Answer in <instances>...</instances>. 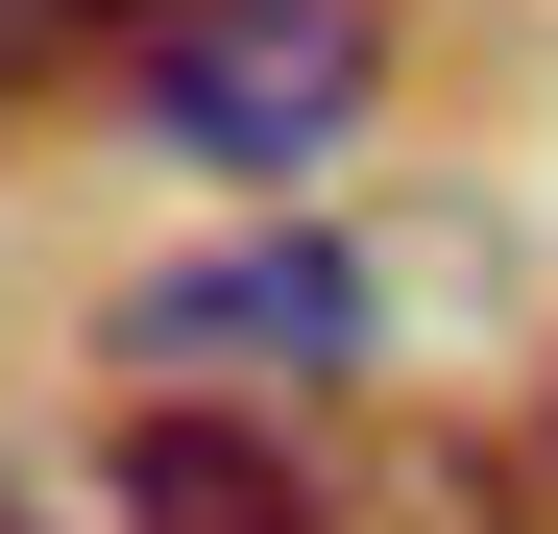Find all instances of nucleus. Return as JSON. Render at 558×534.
I'll return each mask as SVG.
<instances>
[{
	"mask_svg": "<svg viewBox=\"0 0 558 534\" xmlns=\"http://www.w3.org/2000/svg\"><path fill=\"white\" fill-rule=\"evenodd\" d=\"M364 267L340 243H219V267H146V316H122V365H219V389H316L364 365Z\"/></svg>",
	"mask_w": 558,
	"mask_h": 534,
	"instance_id": "obj_2",
	"label": "nucleus"
},
{
	"mask_svg": "<svg viewBox=\"0 0 558 534\" xmlns=\"http://www.w3.org/2000/svg\"><path fill=\"white\" fill-rule=\"evenodd\" d=\"M98 510L122 534H340L316 510V462L267 413H219V389H170V413H122V462H98Z\"/></svg>",
	"mask_w": 558,
	"mask_h": 534,
	"instance_id": "obj_3",
	"label": "nucleus"
},
{
	"mask_svg": "<svg viewBox=\"0 0 558 534\" xmlns=\"http://www.w3.org/2000/svg\"><path fill=\"white\" fill-rule=\"evenodd\" d=\"M364 0H170L146 25V122H170V170H340V122H364Z\"/></svg>",
	"mask_w": 558,
	"mask_h": 534,
	"instance_id": "obj_1",
	"label": "nucleus"
}]
</instances>
